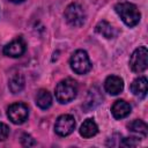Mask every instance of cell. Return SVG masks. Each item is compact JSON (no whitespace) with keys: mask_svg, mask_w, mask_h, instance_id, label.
Wrapping results in <instances>:
<instances>
[{"mask_svg":"<svg viewBox=\"0 0 148 148\" xmlns=\"http://www.w3.org/2000/svg\"><path fill=\"white\" fill-rule=\"evenodd\" d=\"M36 104L43 109V110H46L51 106L52 104V97H51V94L45 90V89H40L38 90L37 95H36Z\"/></svg>","mask_w":148,"mask_h":148,"instance_id":"4fadbf2b","label":"cell"},{"mask_svg":"<svg viewBox=\"0 0 148 148\" xmlns=\"http://www.w3.org/2000/svg\"><path fill=\"white\" fill-rule=\"evenodd\" d=\"M127 127H128V130H130L131 132L136 133V134L142 135V136H146L147 133H148V126H147V124H146L145 121L140 120V119L133 120L132 123H130V124L127 125Z\"/></svg>","mask_w":148,"mask_h":148,"instance_id":"2e32d148","label":"cell"},{"mask_svg":"<svg viewBox=\"0 0 148 148\" xmlns=\"http://www.w3.org/2000/svg\"><path fill=\"white\" fill-rule=\"evenodd\" d=\"M21 143H22V146H24V147H31V146H35V140L32 139V136L31 135H29V134H23L22 135V138H21Z\"/></svg>","mask_w":148,"mask_h":148,"instance_id":"d6986e66","label":"cell"},{"mask_svg":"<svg viewBox=\"0 0 148 148\" xmlns=\"http://www.w3.org/2000/svg\"><path fill=\"white\" fill-rule=\"evenodd\" d=\"M75 119L72 114H61L54 124V131L60 136L69 135L75 128Z\"/></svg>","mask_w":148,"mask_h":148,"instance_id":"52a82bcc","label":"cell"},{"mask_svg":"<svg viewBox=\"0 0 148 148\" xmlns=\"http://www.w3.org/2000/svg\"><path fill=\"white\" fill-rule=\"evenodd\" d=\"M138 145H139L138 138H133V136H131V138H125V139H123V141H121V146H124V147H135V146H138Z\"/></svg>","mask_w":148,"mask_h":148,"instance_id":"ac0fdd59","label":"cell"},{"mask_svg":"<svg viewBox=\"0 0 148 148\" xmlns=\"http://www.w3.org/2000/svg\"><path fill=\"white\" fill-rule=\"evenodd\" d=\"M104 89L110 95H118L124 89V81L120 76L117 75H110L105 79L104 82Z\"/></svg>","mask_w":148,"mask_h":148,"instance_id":"9c48e42d","label":"cell"},{"mask_svg":"<svg viewBox=\"0 0 148 148\" xmlns=\"http://www.w3.org/2000/svg\"><path fill=\"white\" fill-rule=\"evenodd\" d=\"M7 116L14 124H23L29 116V109L24 103H14L7 109Z\"/></svg>","mask_w":148,"mask_h":148,"instance_id":"8992f818","label":"cell"},{"mask_svg":"<svg viewBox=\"0 0 148 148\" xmlns=\"http://www.w3.org/2000/svg\"><path fill=\"white\" fill-rule=\"evenodd\" d=\"M116 13L119 15L121 21L130 28L135 27L141 18V14L138 7L131 2H118L114 6Z\"/></svg>","mask_w":148,"mask_h":148,"instance_id":"6da1fadb","label":"cell"},{"mask_svg":"<svg viewBox=\"0 0 148 148\" xmlns=\"http://www.w3.org/2000/svg\"><path fill=\"white\" fill-rule=\"evenodd\" d=\"M111 113L116 119H121L131 113V105L124 99H118L113 103L111 108Z\"/></svg>","mask_w":148,"mask_h":148,"instance_id":"30bf717a","label":"cell"},{"mask_svg":"<svg viewBox=\"0 0 148 148\" xmlns=\"http://www.w3.org/2000/svg\"><path fill=\"white\" fill-rule=\"evenodd\" d=\"M65 18L67 23L72 27H81L86 22V12L84 9L76 2L69 3L65 9Z\"/></svg>","mask_w":148,"mask_h":148,"instance_id":"3957f363","label":"cell"},{"mask_svg":"<svg viewBox=\"0 0 148 148\" xmlns=\"http://www.w3.org/2000/svg\"><path fill=\"white\" fill-rule=\"evenodd\" d=\"M8 87H9V89L13 94H17V92L22 91V89L24 88V77H23V75L20 74V73L14 74L9 79Z\"/></svg>","mask_w":148,"mask_h":148,"instance_id":"9a60e30c","label":"cell"},{"mask_svg":"<svg viewBox=\"0 0 148 148\" xmlns=\"http://www.w3.org/2000/svg\"><path fill=\"white\" fill-rule=\"evenodd\" d=\"M79 132H80V134L83 138H91V136H94V135L97 134L98 127H97V124L94 121V119L88 118V119H86L82 123Z\"/></svg>","mask_w":148,"mask_h":148,"instance_id":"7c38bea8","label":"cell"},{"mask_svg":"<svg viewBox=\"0 0 148 148\" xmlns=\"http://www.w3.org/2000/svg\"><path fill=\"white\" fill-rule=\"evenodd\" d=\"M98 92H99V91L96 90V89H92L91 91H89L88 98H87V101H86V103H84V105H83V108H84L87 111L90 110V109H94V108L99 103L101 96H99ZM87 111H86V112H87Z\"/></svg>","mask_w":148,"mask_h":148,"instance_id":"e0dca14e","label":"cell"},{"mask_svg":"<svg viewBox=\"0 0 148 148\" xmlns=\"http://www.w3.org/2000/svg\"><path fill=\"white\" fill-rule=\"evenodd\" d=\"M10 2H14V3H20V2H23L24 0H8Z\"/></svg>","mask_w":148,"mask_h":148,"instance_id":"44dd1931","label":"cell"},{"mask_svg":"<svg viewBox=\"0 0 148 148\" xmlns=\"http://www.w3.org/2000/svg\"><path fill=\"white\" fill-rule=\"evenodd\" d=\"M24 52H25V43L21 37L12 40L3 47V53L10 58H18Z\"/></svg>","mask_w":148,"mask_h":148,"instance_id":"ba28073f","label":"cell"},{"mask_svg":"<svg viewBox=\"0 0 148 148\" xmlns=\"http://www.w3.org/2000/svg\"><path fill=\"white\" fill-rule=\"evenodd\" d=\"M77 95V84L73 79L61 80L56 87V98L61 104L69 103Z\"/></svg>","mask_w":148,"mask_h":148,"instance_id":"7a4b0ae2","label":"cell"},{"mask_svg":"<svg viewBox=\"0 0 148 148\" xmlns=\"http://www.w3.org/2000/svg\"><path fill=\"white\" fill-rule=\"evenodd\" d=\"M147 90H148V82L145 76L136 77L131 84V91L133 92V95L140 98H143L147 95Z\"/></svg>","mask_w":148,"mask_h":148,"instance_id":"8fae6325","label":"cell"},{"mask_svg":"<svg viewBox=\"0 0 148 148\" xmlns=\"http://www.w3.org/2000/svg\"><path fill=\"white\" fill-rule=\"evenodd\" d=\"M71 68L76 74H86L91 69V62L89 60L88 53L83 50L75 51L71 57Z\"/></svg>","mask_w":148,"mask_h":148,"instance_id":"277c9868","label":"cell"},{"mask_svg":"<svg viewBox=\"0 0 148 148\" xmlns=\"http://www.w3.org/2000/svg\"><path fill=\"white\" fill-rule=\"evenodd\" d=\"M96 31L99 34V35H102L103 37H105V38H113V37H116V30H114V28L108 22V21H99L98 23H97V25H96Z\"/></svg>","mask_w":148,"mask_h":148,"instance_id":"5bb4252c","label":"cell"},{"mask_svg":"<svg viewBox=\"0 0 148 148\" xmlns=\"http://www.w3.org/2000/svg\"><path fill=\"white\" fill-rule=\"evenodd\" d=\"M148 66V51L146 46H139L130 58V67L134 73H142Z\"/></svg>","mask_w":148,"mask_h":148,"instance_id":"5b68a950","label":"cell"},{"mask_svg":"<svg viewBox=\"0 0 148 148\" xmlns=\"http://www.w3.org/2000/svg\"><path fill=\"white\" fill-rule=\"evenodd\" d=\"M9 135V127L3 124L0 123V141H5Z\"/></svg>","mask_w":148,"mask_h":148,"instance_id":"ffe728a7","label":"cell"}]
</instances>
